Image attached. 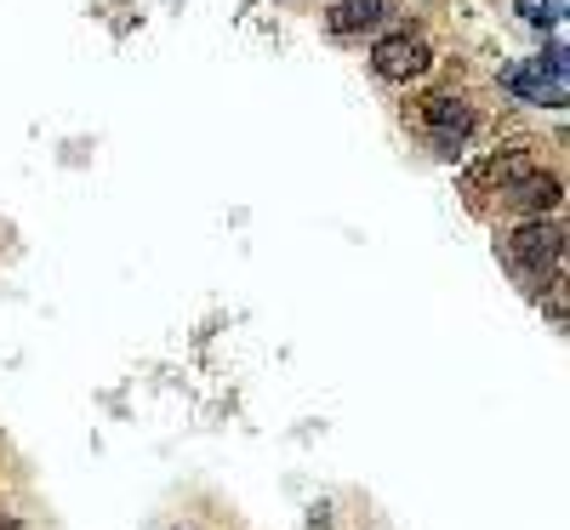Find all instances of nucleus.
I'll use <instances>...</instances> for the list:
<instances>
[{
    "instance_id": "f257e3e1",
    "label": "nucleus",
    "mask_w": 570,
    "mask_h": 530,
    "mask_svg": "<svg viewBox=\"0 0 570 530\" xmlns=\"http://www.w3.org/2000/svg\"><path fill=\"white\" fill-rule=\"evenodd\" d=\"M502 263L513 268V279L525 285V292H542L548 279H559V263H564L559 217H525L513 234H502Z\"/></svg>"
},
{
    "instance_id": "f03ea898",
    "label": "nucleus",
    "mask_w": 570,
    "mask_h": 530,
    "mask_svg": "<svg viewBox=\"0 0 570 530\" xmlns=\"http://www.w3.org/2000/svg\"><path fill=\"white\" fill-rule=\"evenodd\" d=\"M502 91H508L513 104H531V109H564V98H570V63H564V46L553 40L542 58L508 63V69H502Z\"/></svg>"
},
{
    "instance_id": "7ed1b4c3",
    "label": "nucleus",
    "mask_w": 570,
    "mask_h": 530,
    "mask_svg": "<svg viewBox=\"0 0 570 530\" xmlns=\"http://www.w3.org/2000/svg\"><path fill=\"white\" fill-rule=\"evenodd\" d=\"M416 120H422V131H428V143H434L440 160H462L468 155L473 104L462 98V91H428V98L416 104Z\"/></svg>"
},
{
    "instance_id": "20e7f679",
    "label": "nucleus",
    "mask_w": 570,
    "mask_h": 530,
    "mask_svg": "<svg viewBox=\"0 0 570 530\" xmlns=\"http://www.w3.org/2000/svg\"><path fill=\"white\" fill-rule=\"evenodd\" d=\"M371 69L383 80H394V86H411V80H422L428 69H434V46H428L422 35H383L371 46Z\"/></svg>"
},
{
    "instance_id": "39448f33",
    "label": "nucleus",
    "mask_w": 570,
    "mask_h": 530,
    "mask_svg": "<svg viewBox=\"0 0 570 530\" xmlns=\"http://www.w3.org/2000/svg\"><path fill=\"white\" fill-rule=\"evenodd\" d=\"M497 200H502V212H513V217H553L559 200H564V177L537 166V171H525L519 183L497 188Z\"/></svg>"
},
{
    "instance_id": "423d86ee",
    "label": "nucleus",
    "mask_w": 570,
    "mask_h": 530,
    "mask_svg": "<svg viewBox=\"0 0 570 530\" xmlns=\"http://www.w3.org/2000/svg\"><path fill=\"white\" fill-rule=\"evenodd\" d=\"M394 18L389 0H331V12H325V29L337 35V40H354V35H371V29H383Z\"/></svg>"
},
{
    "instance_id": "0eeeda50",
    "label": "nucleus",
    "mask_w": 570,
    "mask_h": 530,
    "mask_svg": "<svg viewBox=\"0 0 570 530\" xmlns=\"http://www.w3.org/2000/svg\"><path fill=\"white\" fill-rule=\"evenodd\" d=\"M525 171H537V160H531V149H497V155H485L480 166L468 171V188H508V183H519Z\"/></svg>"
},
{
    "instance_id": "6e6552de",
    "label": "nucleus",
    "mask_w": 570,
    "mask_h": 530,
    "mask_svg": "<svg viewBox=\"0 0 570 530\" xmlns=\"http://www.w3.org/2000/svg\"><path fill=\"white\" fill-rule=\"evenodd\" d=\"M519 12H525L537 29H548V23H559V0H519Z\"/></svg>"
},
{
    "instance_id": "1a4fd4ad",
    "label": "nucleus",
    "mask_w": 570,
    "mask_h": 530,
    "mask_svg": "<svg viewBox=\"0 0 570 530\" xmlns=\"http://www.w3.org/2000/svg\"><path fill=\"white\" fill-rule=\"evenodd\" d=\"M542 308H548L553 331H564V279H548V297H542Z\"/></svg>"
}]
</instances>
